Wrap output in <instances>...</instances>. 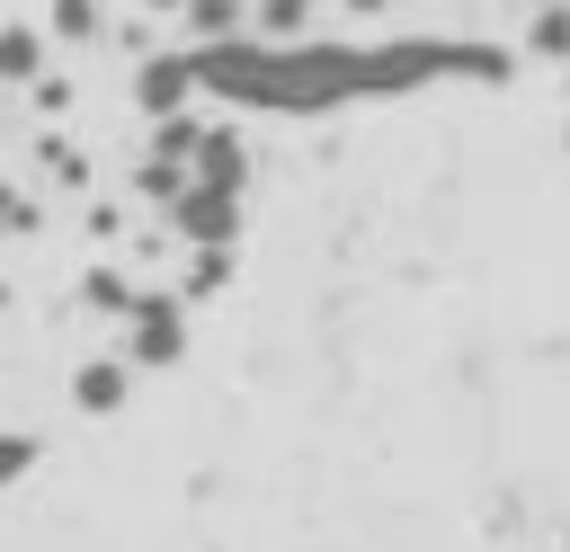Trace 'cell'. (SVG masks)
Returning a JSON list of instances; mask_svg holds the SVG:
<instances>
[{
    "label": "cell",
    "instance_id": "6da1fadb",
    "mask_svg": "<svg viewBox=\"0 0 570 552\" xmlns=\"http://www.w3.org/2000/svg\"><path fill=\"white\" fill-rule=\"evenodd\" d=\"M187 62H196L205 98L249 107V116H338V107H365V98H419L428 80H508L517 71L508 45H445V36H392V45L223 36V45H187Z\"/></svg>",
    "mask_w": 570,
    "mask_h": 552
},
{
    "label": "cell",
    "instance_id": "7a4b0ae2",
    "mask_svg": "<svg viewBox=\"0 0 570 552\" xmlns=\"http://www.w3.org/2000/svg\"><path fill=\"white\" fill-rule=\"evenodd\" d=\"M160 214H169V231H178L187 249H232L240 223H249V196H240V187H205V178H187Z\"/></svg>",
    "mask_w": 570,
    "mask_h": 552
},
{
    "label": "cell",
    "instance_id": "3957f363",
    "mask_svg": "<svg viewBox=\"0 0 570 552\" xmlns=\"http://www.w3.org/2000/svg\"><path fill=\"white\" fill-rule=\"evenodd\" d=\"M187 356V294H142L125 312V365L134 374H169Z\"/></svg>",
    "mask_w": 570,
    "mask_h": 552
},
{
    "label": "cell",
    "instance_id": "277c9868",
    "mask_svg": "<svg viewBox=\"0 0 570 552\" xmlns=\"http://www.w3.org/2000/svg\"><path fill=\"white\" fill-rule=\"evenodd\" d=\"M187 98H196V62L169 45V53H142L134 62V107L160 125V116H187Z\"/></svg>",
    "mask_w": 570,
    "mask_h": 552
},
{
    "label": "cell",
    "instance_id": "5b68a950",
    "mask_svg": "<svg viewBox=\"0 0 570 552\" xmlns=\"http://www.w3.org/2000/svg\"><path fill=\"white\" fill-rule=\"evenodd\" d=\"M125 392H134V365H125V356H89V365L71 374V410H80V418H116Z\"/></svg>",
    "mask_w": 570,
    "mask_h": 552
},
{
    "label": "cell",
    "instance_id": "8992f818",
    "mask_svg": "<svg viewBox=\"0 0 570 552\" xmlns=\"http://www.w3.org/2000/svg\"><path fill=\"white\" fill-rule=\"evenodd\" d=\"M187 178H205V187H240V196H249V142H240L232 125H214V134L196 142V160H187Z\"/></svg>",
    "mask_w": 570,
    "mask_h": 552
},
{
    "label": "cell",
    "instance_id": "52a82bcc",
    "mask_svg": "<svg viewBox=\"0 0 570 552\" xmlns=\"http://www.w3.org/2000/svg\"><path fill=\"white\" fill-rule=\"evenodd\" d=\"M45 71V27H27V18H0V80L18 89V80H36Z\"/></svg>",
    "mask_w": 570,
    "mask_h": 552
},
{
    "label": "cell",
    "instance_id": "ba28073f",
    "mask_svg": "<svg viewBox=\"0 0 570 552\" xmlns=\"http://www.w3.org/2000/svg\"><path fill=\"white\" fill-rule=\"evenodd\" d=\"M312 9H321V0H258V9H249V36H267V45H303V36H312Z\"/></svg>",
    "mask_w": 570,
    "mask_h": 552
},
{
    "label": "cell",
    "instance_id": "9c48e42d",
    "mask_svg": "<svg viewBox=\"0 0 570 552\" xmlns=\"http://www.w3.org/2000/svg\"><path fill=\"white\" fill-rule=\"evenodd\" d=\"M196 45H223V36H249V0H187L178 9Z\"/></svg>",
    "mask_w": 570,
    "mask_h": 552
},
{
    "label": "cell",
    "instance_id": "30bf717a",
    "mask_svg": "<svg viewBox=\"0 0 570 552\" xmlns=\"http://www.w3.org/2000/svg\"><path fill=\"white\" fill-rule=\"evenodd\" d=\"M525 53H534V62H570V0H534V18H525Z\"/></svg>",
    "mask_w": 570,
    "mask_h": 552
},
{
    "label": "cell",
    "instance_id": "8fae6325",
    "mask_svg": "<svg viewBox=\"0 0 570 552\" xmlns=\"http://www.w3.org/2000/svg\"><path fill=\"white\" fill-rule=\"evenodd\" d=\"M80 294H89V303H98V312H134V303H142V294H134V276H125V267H89V276H80Z\"/></svg>",
    "mask_w": 570,
    "mask_h": 552
},
{
    "label": "cell",
    "instance_id": "7c38bea8",
    "mask_svg": "<svg viewBox=\"0 0 570 552\" xmlns=\"http://www.w3.org/2000/svg\"><path fill=\"white\" fill-rule=\"evenodd\" d=\"M27 472H36V436L27 427H0V490H18Z\"/></svg>",
    "mask_w": 570,
    "mask_h": 552
},
{
    "label": "cell",
    "instance_id": "4fadbf2b",
    "mask_svg": "<svg viewBox=\"0 0 570 552\" xmlns=\"http://www.w3.org/2000/svg\"><path fill=\"white\" fill-rule=\"evenodd\" d=\"M45 36H71V45H89L98 36V0H53V27Z\"/></svg>",
    "mask_w": 570,
    "mask_h": 552
},
{
    "label": "cell",
    "instance_id": "5bb4252c",
    "mask_svg": "<svg viewBox=\"0 0 570 552\" xmlns=\"http://www.w3.org/2000/svg\"><path fill=\"white\" fill-rule=\"evenodd\" d=\"M232 276V249H196V276H187V294H214Z\"/></svg>",
    "mask_w": 570,
    "mask_h": 552
},
{
    "label": "cell",
    "instance_id": "9a60e30c",
    "mask_svg": "<svg viewBox=\"0 0 570 552\" xmlns=\"http://www.w3.org/2000/svg\"><path fill=\"white\" fill-rule=\"evenodd\" d=\"M338 9H347V18H374V9H383V0H338Z\"/></svg>",
    "mask_w": 570,
    "mask_h": 552
},
{
    "label": "cell",
    "instance_id": "2e32d148",
    "mask_svg": "<svg viewBox=\"0 0 570 552\" xmlns=\"http://www.w3.org/2000/svg\"><path fill=\"white\" fill-rule=\"evenodd\" d=\"M142 9H187V0H142Z\"/></svg>",
    "mask_w": 570,
    "mask_h": 552
},
{
    "label": "cell",
    "instance_id": "e0dca14e",
    "mask_svg": "<svg viewBox=\"0 0 570 552\" xmlns=\"http://www.w3.org/2000/svg\"><path fill=\"white\" fill-rule=\"evenodd\" d=\"M0 312H9V285H0Z\"/></svg>",
    "mask_w": 570,
    "mask_h": 552
}]
</instances>
